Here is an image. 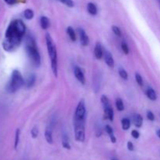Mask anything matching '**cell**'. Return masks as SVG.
Returning a JSON list of instances; mask_svg holds the SVG:
<instances>
[{
	"label": "cell",
	"instance_id": "6da1fadb",
	"mask_svg": "<svg viewBox=\"0 0 160 160\" xmlns=\"http://www.w3.org/2000/svg\"><path fill=\"white\" fill-rule=\"evenodd\" d=\"M26 52L34 66L38 67L41 65V56L35 40L32 36H28L26 39Z\"/></svg>",
	"mask_w": 160,
	"mask_h": 160
},
{
	"label": "cell",
	"instance_id": "7a4b0ae2",
	"mask_svg": "<svg viewBox=\"0 0 160 160\" xmlns=\"http://www.w3.org/2000/svg\"><path fill=\"white\" fill-rule=\"evenodd\" d=\"M45 41H46L47 50H48V56L51 59V67L52 70L56 77H57L58 73V63H57V51L56 47L55 45L52 38L49 34H46L45 36Z\"/></svg>",
	"mask_w": 160,
	"mask_h": 160
},
{
	"label": "cell",
	"instance_id": "3957f363",
	"mask_svg": "<svg viewBox=\"0 0 160 160\" xmlns=\"http://www.w3.org/2000/svg\"><path fill=\"white\" fill-rule=\"evenodd\" d=\"M23 84H24V80H23L20 72L17 70H14L12 72L10 81H9L6 88L9 92L13 93V92L18 91Z\"/></svg>",
	"mask_w": 160,
	"mask_h": 160
},
{
	"label": "cell",
	"instance_id": "277c9868",
	"mask_svg": "<svg viewBox=\"0 0 160 160\" xmlns=\"http://www.w3.org/2000/svg\"><path fill=\"white\" fill-rule=\"evenodd\" d=\"M85 120L74 119V134L75 139L79 142H84L85 139Z\"/></svg>",
	"mask_w": 160,
	"mask_h": 160
},
{
	"label": "cell",
	"instance_id": "5b68a950",
	"mask_svg": "<svg viewBox=\"0 0 160 160\" xmlns=\"http://www.w3.org/2000/svg\"><path fill=\"white\" fill-rule=\"evenodd\" d=\"M86 116V108L84 100L81 99L77 106L76 112H75L74 119L77 120H85Z\"/></svg>",
	"mask_w": 160,
	"mask_h": 160
},
{
	"label": "cell",
	"instance_id": "8992f818",
	"mask_svg": "<svg viewBox=\"0 0 160 160\" xmlns=\"http://www.w3.org/2000/svg\"><path fill=\"white\" fill-rule=\"evenodd\" d=\"M78 33H79V37H80V41H81V43L83 46H87L89 44V38L88 36V34H86L84 30H83L82 28H79L78 29Z\"/></svg>",
	"mask_w": 160,
	"mask_h": 160
},
{
	"label": "cell",
	"instance_id": "52a82bcc",
	"mask_svg": "<svg viewBox=\"0 0 160 160\" xmlns=\"http://www.w3.org/2000/svg\"><path fill=\"white\" fill-rule=\"evenodd\" d=\"M104 59H105V62H106V63L107 64L108 67H109L110 68H113L114 65H115V62H114L113 57H112L110 52H109L108 50H105Z\"/></svg>",
	"mask_w": 160,
	"mask_h": 160
},
{
	"label": "cell",
	"instance_id": "ba28073f",
	"mask_svg": "<svg viewBox=\"0 0 160 160\" xmlns=\"http://www.w3.org/2000/svg\"><path fill=\"white\" fill-rule=\"evenodd\" d=\"M74 75L81 84H85V77H84V73L81 70V68H79L78 67H74Z\"/></svg>",
	"mask_w": 160,
	"mask_h": 160
},
{
	"label": "cell",
	"instance_id": "9c48e42d",
	"mask_svg": "<svg viewBox=\"0 0 160 160\" xmlns=\"http://www.w3.org/2000/svg\"><path fill=\"white\" fill-rule=\"evenodd\" d=\"M104 116L105 118L108 119L110 121H112L113 120L114 117V112L113 109L111 107L110 105H107V106H104Z\"/></svg>",
	"mask_w": 160,
	"mask_h": 160
},
{
	"label": "cell",
	"instance_id": "30bf717a",
	"mask_svg": "<svg viewBox=\"0 0 160 160\" xmlns=\"http://www.w3.org/2000/svg\"><path fill=\"white\" fill-rule=\"evenodd\" d=\"M94 52H95V58L98 59H101V58L103 56V55H104V52H103L102 50V47L101 44H100L99 42H98V43L96 44V45H95Z\"/></svg>",
	"mask_w": 160,
	"mask_h": 160
},
{
	"label": "cell",
	"instance_id": "8fae6325",
	"mask_svg": "<svg viewBox=\"0 0 160 160\" xmlns=\"http://www.w3.org/2000/svg\"><path fill=\"white\" fill-rule=\"evenodd\" d=\"M40 24H41V28H42L43 30H47L49 27L50 23H49V20L48 19V17H41L40 19Z\"/></svg>",
	"mask_w": 160,
	"mask_h": 160
},
{
	"label": "cell",
	"instance_id": "7c38bea8",
	"mask_svg": "<svg viewBox=\"0 0 160 160\" xmlns=\"http://www.w3.org/2000/svg\"><path fill=\"white\" fill-rule=\"evenodd\" d=\"M87 9H88V12L92 16L96 15L97 12H98V9H97L96 6H95V4H94V3L92 2L88 3Z\"/></svg>",
	"mask_w": 160,
	"mask_h": 160
},
{
	"label": "cell",
	"instance_id": "4fadbf2b",
	"mask_svg": "<svg viewBox=\"0 0 160 160\" xmlns=\"http://www.w3.org/2000/svg\"><path fill=\"white\" fill-rule=\"evenodd\" d=\"M146 95L150 100L152 101H156V98H157V95H156V92L153 88H148L146 91Z\"/></svg>",
	"mask_w": 160,
	"mask_h": 160
},
{
	"label": "cell",
	"instance_id": "5bb4252c",
	"mask_svg": "<svg viewBox=\"0 0 160 160\" xmlns=\"http://www.w3.org/2000/svg\"><path fill=\"white\" fill-rule=\"evenodd\" d=\"M35 80H36L35 75L33 74V73L30 74L29 76L28 77V78H27V80H26L27 88H30L32 87V86L34 84V83H35Z\"/></svg>",
	"mask_w": 160,
	"mask_h": 160
},
{
	"label": "cell",
	"instance_id": "9a60e30c",
	"mask_svg": "<svg viewBox=\"0 0 160 160\" xmlns=\"http://www.w3.org/2000/svg\"><path fill=\"white\" fill-rule=\"evenodd\" d=\"M134 123L137 128H141L143 124V118L140 114H135L134 116Z\"/></svg>",
	"mask_w": 160,
	"mask_h": 160
},
{
	"label": "cell",
	"instance_id": "2e32d148",
	"mask_svg": "<svg viewBox=\"0 0 160 160\" xmlns=\"http://www.w3.org/2000/svg\"><path fill=\"white\" fill-rule=\"evenodd\" d=\"M62 145L64 148H66L67 150H70L71 148V146L70 145V142H69V138L65 134H62Z\"/></svg>",
	"mask_w": 160,
	"mask_h": 160
},
{
	"label": "cell",
	"instance_id": "e0dca14e",
	"mask_svg": "<svg viewBox=\"0 0 160 160\" xmlns=\"http://www.w3.org/2000/svg\"><path fill=\"white\" fill-rule=\"evenodd\" d=\"M67 34H68L70 38L71 39L72 42H75L77 39V37H76V34H75L74 29H73L72 27L70 26L67 28Z\"/></svg>",
	"mask_w": 160,
	"mask_h": 160
},
{
	"label": "cell",
	"instance_id": "ac0fdd59",
	"mask_svg": "<svg viewBox=\"0 0 160 160\" xmlns=\"http://www.w3.org/2000/svg\"><path fill=\"white\" fill-rule=\"evenodd\" d=\"M45 138L46 142L48 144H52L53 143V138H52V133L50 129H46L45 132Z\"/></svg>",
	"mask_w": 160,
	"mask_h": 160
},
{
	"label": "cell",
	"instance_id": "d6986e66",
	"mask_svg": "<svg viewBox=\"0 0 160 160\" xmlns=\"http://www.w3.org/2000/svg\"><path fill=\"white\" fill-rule=\"evenodd\" d=\"M121 123L122 128H123V130H124V131H128L130 128V127H131V121H130L129 119L128 118L123 119L121 121Z\"/></svg>",
	"mask_w": 160,
	"mask_h": 160
},
{
	"label": "cell",
	"instance_id": "ffe728a7",
	"mask_svg": "<svg viewBox=\"0 0 160 160\" xmlns=\"http://www.w3.org/2000/svg\"><path fill=\"white\" fill-rule=\"evenodd\" d=\"M23 15H24V17L27 20H31L34 17V12H33L32 9H27L24 10Z\"/></svg>",
	"mask_w": 160,
	"mask_h": 160
},
{
	"label": "cell",
	"instance_id": "44dd1931",
	"mask_svg": "<svg viewBox=\"0 0 160 160\" xmlns=\"http://www.w3.org/2000/svg\"><path fill=\"white\" fill-rule=\"evenodd\" d=\"M116 106H117V109L119 111H123L124 109V105H123V102L121 98H118L116 100Z\"/></svg>",
	"mask_w": 160,
	"mask_h": 160
},
{
	"label": "cell",
	"instance_id": "7402d4cb",
	"mask_svg": "<svg viewBox=\"0 0 160 160\" xmlns=\"http://www.w3.org/2000/svg\"><path fill=\"white\" fill-rule=\"evenodd\" d=\"M20 131L19 129H17L15 134V141H14V148H17L19 145V142H20Z\"/></svg>",
	"mask_w": 160,
	"mask_h": 160
},
{
	"label": "cell",
	"instance_id": "603a6c76",
	"mask_svg": "<svg viewBox=\"0 0 160 160\" xmlns=\"http://www.w3.org/2000/svg\"><path fill=\"white\" fill-rule=\"evenodd\" d=\"M119 74H120V76L121 77L123 80L128 79V72H127L124 69L122 68V67H120V68H119Z\"/></svg>",
	"mask_w": 160,
	"mask_h": 160
},
{
	"label": "cell",
	"instance_id": "cb8c5ba5",
	"mask_svg": "<svg viewBox=\"0 0 160 160\" xmlns=\"http://www.w3.org/2000/svg\"><path fill=\"white\" fill-rule=\"evenodd\" d=\"M121 48H122V50H123V52L125 53V54H126V55L129 54L130 48H129V47H128V44H127L126 42H124V41H123V42H122Z\"/></svg>",
	"mask_w": 160,
	"mask_h": 160
},
{
	"label": "cell",
	"instance_id": "d4e9b609",
	"mask_svg": "<svg viewBox=\"0 0 160 160\" xmlns=\"http://www.w3.org/2000/svg\"><path fill=\"white\" fill-rule=\"evenodd\" d=\"M135 80L139 86L143 85V79H142V76H141V74L139 73H135Z\"/></svg>",
	"mask_w": 160,
	"mask_h": 160
},
{
	"label": "cell",
	"instance_id": "484cf974",
	"mask_svg": "<svg viewBox=\"0 0 160 160\" xmlns=\"http://www.w3.org/2000/svg\"><path fill=\"white\" fill-rule=\"evenodd\" d=\"M59 1L68 7H73L74 6V2H73V0H59Z\"/></svg>",
	"mask_w": 160,
	"mask_h": 160
},
{
	"label": "cell",
	"instance_id": "4316f807",
	"mask_svg": "<svg viewBox=\"0 0 160 160\" xmlns=\"http://www.w3.org/2000/svg\"><path fill=\"white\" fill-rule=\"evenodd\" d=\"M31 134L33 138H37L38 135V129L37 127H34L32 128V130L31 131Z\"/></svg>",
	"mask_w": 160,
	"mask_h": 160
},
{
	"label": "cell",
	"instance_id": "83f0119b",
	"mask_svg": "<svg viewBox=\"0 0 160 160\" xmlns=\"http://www.w3.org/2000/svg\"><path fill=\"white\" fill-rule=\"evenodd\" d=\"M112 31H113V33L116 34V35L118 36V37H120V36H121V34H122L121 30H120V28H118V27L112 26Z\"/></svg>",
	"mask_w": 160,
	"mask_h": 160
},
{
	"label": "cell",
	"instance_id": "f1b7e54d",
	"mask_svg": "<svg viewBox=\"0 0 160 160\" xmlns=\"http://www.w3.org/2000/svg\"><path fill=\"white\" fill-rule=\"evenodd\" d=\"M101 102L103 104V106H107V105L109 104V100L108 98V97L106 95H103L101 96Z\"/></svg>",
	"mask_w": 160,
	"mask_h": 160
},
{
	"label": "cell",
	"instance_id": "f546056e",
	"mask_svg": "<svg viewBox=\"0 0 160 160\" xmlns=\"http://www.w3.org/2000/svg\"><path fill=\"white\" fill-rule=\"evenodd\" d=\"M106 131L107 132V134H109V136L114 134L113 130H112V127H110L109 125H106Z\"/></svg>",
	"mask_w": 160,
	"mask_h": 160
},
{
	"label": "cell",
	"instance_id": "4dcf8cb0",
	"mask_svg": "<svg viewBox=\"0 0 160 160\" xmlns=\"http://www.w3.org/2000/svg\"><path fill=\"white\" fill-rule=\"evenodd\" d=\"M131 135H132V137L134 138L138 139L140 137V133H139L137 130H134V131H131Z\"/></svg>",
	"mask_w": 160,
	"mask_h": 160
},
{
	"label": "cell",
	"instance_id": "1f68e13d",
	"mask_svg": "<svg viewBox=\"0 0 160 160\" xmlns=\"http://www.w3.org/2000/svg\"><path fill=\"white\" fill-rule=\"evenodd\" d=\"M147 117H148V120H151V121L155 120V116L154 114L152 113V112H151V111H148V112H147Z\"/></svg>",
	"mask_w": 160,
	"mask_h": 160
},
{
	"label": "cell",
	"instance_id": "d6a6232c",
	"mask_svg": "<svg viewBox=\"0 0 160 160\" xmlns=\"http://www.w3.org/2000/svg\"><path fill=\"white\" fill-rule=\"evenodd\" d=\"M128 149L129 150L130 152H133L134 150V146L131 142H128Z\"/></svg>",
	"mask_w": 160,
	"mask_h": 160
},
{
	"label": "cell",
	"instance_id": "836d02e7",
	"mask_svg": "<svg viewBox=\"0 0 160 160\" xmlns=\"http://www.w3.org/2000/svg\"><path fill=\"white\" fill-rule=\"evenodd\" d=\"M4 1L9 5H13L17 2V0H4Z\"/></svg>",
	"mask_w": 160,
	"mask_h": 160
},
{
	"label": "cell",
	"instance_id": "e575fe53",
	"mask_svg": "<svg viewBox=\"0 0 160 160\" xmlns=\"http://www.w3.org/2000/svg\"><path fill=\"white\" fill-rule=\"evenodd\" d=\"M109 138H110V141L112 143H116L117 142V138H116L115 135L114 134H112V135H110L109 136Z\"/></svg>",
	"mask_w": 160,
	"mask_h": 160
},
{
	"label": "cell",
	"instance_id": "d590c367",
	"mask_svg": "<svg viewBox=\"0 0 160 160\" xmlns=\"http://www.w3.org/2000/svg\"><path fill=\"white\" fill-rule=\"evenodd\" d=\"M156 134H157V136L160 138V129L158 130V131H156Z\"/></svg>",
	"mask_w": 160,
	"mask_h": 160
},
{
	"label": "cell",
	"instance_id": "8d00e7d4",
	"mask_svg": "<svg viewBox=\"0 0 160 160\" xmlns=\"http://www.w3.org/2000/svg\"><path fill=\"white\" fill-rule=\"evenodd\" d=\"M157 2H158V3H159V7H160V0H157Z\"/></svg>",
	"mask_w": 160,
	"mask_h": 160
},
{
	"label": "cell",
	"instance_id": "74e56055",
	"mask_svg": "<svg viewBox=\"0 0 160 160\" xmlns=\"http://www.w3.org/2000/svg\"><path fill=\"white\" fill-rule=\"evenodd\" d=\"M111 160H118V159H113V158H112V159H111Z\"/></svg>",
	"mask_w": 160,
	"mask_h": 160
}]
</instances>
